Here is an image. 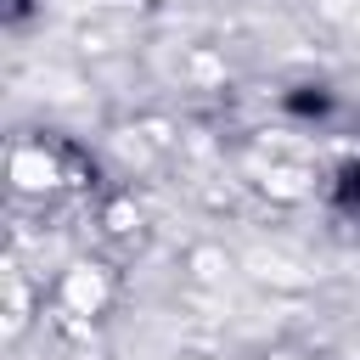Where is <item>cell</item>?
<instances>
[{
  "mask_svg": "<svg viewBox=\"0 0 360 360\" xmlns=\"http://www.w3.org/2000/svg\"><path fill=\"white\" fill-rule=\"evenodd\" d=\"M332 208H338V219L360 236V163H349V169L338 174V186H332Z\"/></svg>",
  "mask_w": 360,
  "mask_h": 360,
  "instance_id": "6da1fadb",
  "label": "cell"
},
{
  "mask_svg": "<svg viewBox=\"0 0 360 360\" xmlns=\"http://www.w3.org/2000/svg\"><path fill=\"white\" fill-rule=\"evenodd\" d=\"M6 11H11V17H22V11H28V0H6Z\"/></svg>",
  "mask_w": 360,
  "mask_h": 360,
  "instance_id": "7a4b0ae2",
  "label": "cell"
}]
</instances>
